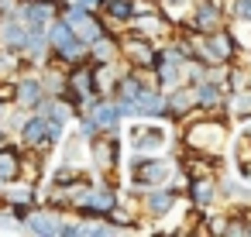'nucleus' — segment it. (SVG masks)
Returning a JSON list of instances; mask_svg holds the SVG:
<instances>
[{"label": "nucleus", "mask_w": 251, "mask_h": 237, "mask_svg": "<svg viewBox=\"0 0 251 237\" xmlns=\"http://www.w3.org/2000/svg\"><path fill=\"white\" fill-rule=\"evenodd\" d=\"M14 175H18V155L0 151V179H14Z\"/></svg>", "instance_id": "nucleus-1"}, {"label": "nucleus", "mask_w": 251, "mask_h": 237, "mask_svg": "<svg viewBox=\"0 0 251 237\" xmlns=\"http://www.w3.org/2000/svg\"><path fill=\"white\" fill-rule=\"evenodd\" d=\"M107 11H110V14H117V18H127V14H131L127 0H107Z\"/></svg>", "instance_id": "nucleus-2"}, {"label": "nucleus", "mask_w": 251, "mask_h": 237, "mask_svg": "<svg viewBox=\"0 0 251 237\" xmlns=\"http://www.w3.org/2000/svg\"><path fill=\"white\" fill-rule=\"evenodd\" d=\"M42 131H45V124H42V120H35V124H28V131H25V134H28V141H31V144H38Z\"/></svg>", "instance_id": "nucleus-3"}]
</instances>
